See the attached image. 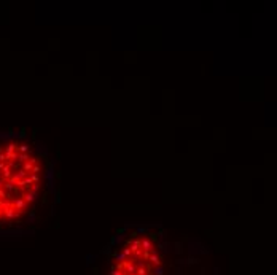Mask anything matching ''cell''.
Segmentation results:
<instances>
[{
    "label": "cell",
    "mask_w": 277,
    "mask_h": 275,
    "mask_svg": "<svg viewBox=\"0 0 277 275\" xmlns=\"http://www.w3.org/2000/svg\"><path fill=\"white\" fill-rule=\"evenodd\" d=\"M18 146H19L18 150H19L21 153H27V151L30 150V146H29V145H18Z\"/></svg>",
    "instance_id": "cell-1"
}]
</instances>
